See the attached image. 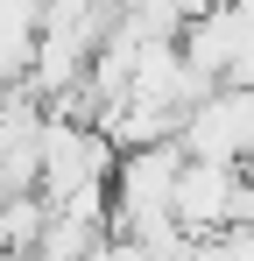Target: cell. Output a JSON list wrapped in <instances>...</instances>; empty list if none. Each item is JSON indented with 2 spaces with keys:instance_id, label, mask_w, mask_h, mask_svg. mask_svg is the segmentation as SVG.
<instances>
[{
  "instance_id": "1",
  "label": "cell",
  "mask_w": 254,
  "mask_h": 261,
  "mask_svg": "<svg viewBox=\"0 0 254 261\" xmlns=\"http://www.w3.org/2000/svg\"><path fill=\"white\" fill-rule=\"evenodd\" d=\"M184 155H212V163H254V85H212L191 113H184Z\"/></svg>"
},
{
  "instance_id": "2",
  "label": "cell",
  "mask_w": 254,
  "mask_h": 261,
  "mask_svg": "<svg viewBox=\"0 0 254 261\" xmlns=\"http://www.w3.org/2000/svg\"><path fill=\"white\" fill-rule=\"evenodd\" d=\"M191 261H254V226H212V233H198Z\"/></svg>"
}]
</instances>
